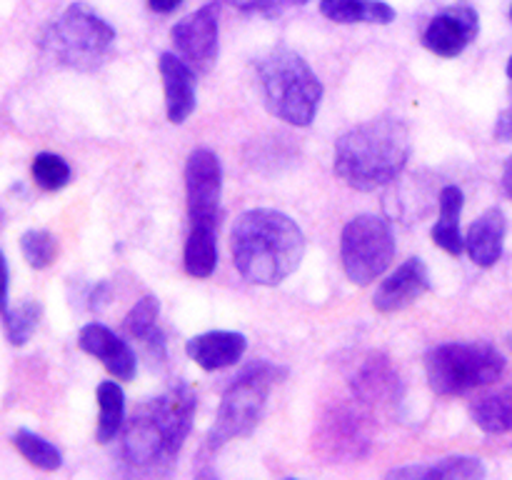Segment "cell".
I'll list each match as a JSON object with an SVG mask.
<instances>
[{
    "label": "cell",
    "mask_w": 512,
    "mask_h": 480,
    "mask_svg": "<svg viewBox=\"0 0 512 480\" xmlns=\"http://www.w3.org/2000/svg\"><path fill=\"white\" fill-rule=\"evenodd\" d=\"M170 38L180 58L195 73H208L218 58V0L178 20L170 30Z\"/></svg>",
    "instance_id": "obj_11"
},
{
    "label": "cell",
    "mask_w": 512,
    "mask_h": 480,
    "mask_svg": "<svg viewBox=\"0 0 512 480\" xmlns=\"http://www.w3.org/2000/svg\"><path fill=\"white\" fill-rule=\"evenodd\" d=\"M248 340L243 333H233V330H210V333L195 335L185 345V353L193 363L200 368L213 373V370H223L228 365H235L243 358Z\"/></svg>",
    "instance_id": "obj_16"
},
{
    "label": "cell",
    "mask_w": 512,
    "mask_h": 480,
    "mask_svg": "<svg viewBox=\"0 0 512 480\" xmlns=\"http://www.w3.org/2000/svg\"><path fill=\"white\" fill-rule=\"evenodd\" d=\"M180 3L183 0H148L150 10H155V13H173Z\"/></svg>",
    "instance_id": "obj_34"
},
{
    "label": "cell",
    "mask_w": 512,
    "mask_h": 480,
    "mask_svg": "<svg viewBox=\"0 0 512 480\" xmlns=\"http://www.w3.org/2000/svg\"><path fill=\"white\" fill-rule=\"evenodd\" d=\"M388 478H458V480H475L485 478V465L480 458L473 455H450V458L438 460L433 465H408V468L390 470Z\"/></svg>",
    "instance_id": "obj_20"
},
{
    "label": "cell",
    "mask_w": 512,
    "mask_h": 480,
    "mask_svg": "<svg viewBox=\"0 0 512 480\" xmlns=\"http://www.w3.org/2000/svg\"><path fill=\"white\" fill-rule=\"evenodd\" d=\"M508 78L512 80V58L508 60Z\"/></svg>",
    "instance_id": "obj_36"
},
{
    "label": "cell",
    "mask_w": 512,
    "mask_h": 480,
    "mask_svg": "<svg viewBox=\"0 0 512 480\" xmlns=\"http://www.w3.org/2000/svg\"><path fill=\"white\" fill-rule=\"evenodd\" d=\"M233 263L255 285H280L298 270L305 255V235L290 215L258 208L240 215L230 233Z\"/></svg>",
    "instance_id": "obj_1"
},
{
    "label": "cell",
    "mask_w": 512,
    "mask_h": 480,
    "mask_svg": "<svg viewBox=\"0 0 512 480\" xmlns=\"http://www.w3.org/2000/svg\"><path fill=\"white\" fill-rule=\"evenodd\" d=\"M5 308H8V263L0 253V313H5Z\"/></svg>",
    "instance_id": "obj_32"
},
{
    "label": "cell",
    "mask_w": 512,
    "mask_h": 480,
    "mask_svg": "<svg viewBox=\"0 0 512 480\" xmlns=\"http://www.w3.org/2000/svg\"><path fill=\"white\" fill-rule=\"evenodd\" d=\"M510 18H512V8H510Z\"/></svg>",
    "instance_id": "obj_38"
},
{
    "label": "cell",
    "mask_w": 512,
    "mask_h": 480,
    "mask_svg": "<svg viewBox=\"0 0 512 480\" xmlns=\"http://www.w3.org/2000/svg\"><path fill=\"white\" fill-rule=\"evenodd\" d=\"M223 168L213 150L198 148L185 163V195L190 223H218Z\"/></svg>",
    "instance_id": "obj_10"
},
{
    "label": "cell",
    "mask_w": 512,
    "mask_h": 480,
    "mask_svg": "<svg viewBox=\"0 0 512 480\" xmlns=\"http://www.w3.org/2000/svg\"><path fill=\"white\" fill-rule=\"evenodd\" d=\"M410 133L393 115L373 118L340 135L335 143V173L350 188L370 193L398 180L410 160Z\"/></svg>",
    "instance_id": "obj_2"
},
{
    "label": "cell",
    "mask_w": 512,
    "mask_h": 480,
    "mask_svg": "<svg viewBox=\"0 0 512 480\" xmlns=\"http://www.w3.org/2000/svg\"><path fill=\"white\" fill-rule=\"evenodd\" d=\"M430 290V273L420 258H410L380 283L373 305L380 313H398Z\"/></svg>",
    "instance_id": "obj_13"
},
{
    "label": "cell",
    "mask_w": 512,
    "mask_h": 480,
    "mask_svg": "<svg viewBox=\"0 0 512 480\" xmlns=\"http://www.w3.org/2000/svg\"><path fill=\"white\" fill-rule=\"evenodd\" d=\"M258 85L275 118L298 128L315 120L323 100V83L298 53L278 48L263 55L258 60Z\"/></svg>",
    "instance_id": "obj_4"
},
{
    "label": "cell",
    "mask_w": 512,
    "mask_h": 480,
    "mask_svg": "<svg viewBox=\"0 0 512 480\" xmlns=\"http://www.w3.org/2000/svg\"><path fill=\"white\" fill-rule=\"evenodd\" d=\"M395 258V235L388 220L378 215H355L340 235V260L348 280L368 285L390 268Z\"/></svg>",
    "instance_id": "obj_8"
},
{
    "label": "cell",
    "mask_w": 512,
    "mask_h": 480,
    "mask_svg": "<svg viewBox=\"0 0 512 480\" xmlns=\"http://www.w3.org/2000/svg\"><path fill=\"white\" fill-rule=\"evenodd\" d=\"M95 398H98V430H95V438L98 443H110L115 435L120 433L125 420V395L123 388L113 380H105L95 390Z\"/></svg>",
    "instance_id": "obj_23"
},
{
    "label": "cell",
    "mask_w": 512,
    "mask_h": 480,
    "mask_svg": "<svg viewBox=\"0 0 512 480\" xmlns=\"http://www.w3.org/2000/svg\"><path fill=\"white\" fill-rule=\"evenodd\" d=\"M80 350L98 358L100 363L108 368L110 375L118 380H133L135 370H138V358H135L133 348L125 343L123 338L113 333L110 328L100 323H88L78 335Z\"/></svg>",
    "instance_id": "obj_14"
},
{
    "label": "cell",
    "mask_w": 512,
    "mask_h": 480,
    "mask_svg": "<svg viewBox=\"0 0 512 480\" xmlns=\"http://www.w3.org/2000/svg\"><path fill=\"white\" fill-rule=\"evenodd\" d=\"M285 375L288 370L273 363H253L245 368L225 390L205 448L218 450L230 440L253 433L265 413L270 388L280 383Z\"/></svg>",
    "instance_id": "obj_5"
},
{
    "label": "cell",
    "mask_w": 512,
    "mask_h": 480,
    "mask_svg": "<svg viewBox=\"0 0 512 480\" xmlns=\"http://www.w3.org/2000/svg\"><path fill=\"white\" fill-rule=\"evenodd\" d=\"M350 388L360 403H393L400 395V378L383 353H373L355 370Z\"/></svg>",
    "instance_id": "obj_17"
},
{
    "label": "cell",
    "mask_w": 512,
    "mask_h": 480,
    "mask_svg": "<svg viewBox=\"0 0 512 480\" xmlns=\"http://www.w3.org/2000/svg\"><path fill=\"white\" fill-rule=\"evenodd\" d=\"M185 273L203 280L210 278L218 265V223H193L185 243Z\"/></svg>",
    "instance_id": "obj_19"
},
{
    "label": "cell",
    "mask_w": 512,
    "mask_h": 480,
    "mask_svg": "<svg viewBox=\"0 0 512 480\" xmlns=\"http://www.w3.org/2000/svg\"><path fill=\"white\" fill-rule=\"evenodd\" d=\"M505 370V355L488 340L438 345L425 358L430 388L438 395H465L495 383Z\"/></svg>",
    "instance_id": "obj_6"
},
{
    "label": "cell",
    "mask_w": 512,
    "mask_h": 480,
    "mask_svg": "<svg viewBox=\"0 0 512 480\" xmlns=\"http://www.w3.org/2000/svg\"><path fill=\"white\" fill-rule=\"evenodd\" d=\"M433 243L438 245V248H443L445 253L455 255V258L465 253V238H463V235H460V225L435 223Z\"/></svg>",
    "instance_id": "obj_30"
},
{
    "label": "cell",
    "mask_w": 512,
    "mask_h": 480,
    "mask_svg": "<svg viewBox=\"0 0 512 480\" xmlns=\"http://www.w3.org/2000/svg\"><path fill=\"white\" fill-rule=\"evenodd\" d=\"M440 220L438 223L445 225H460V215H463L465 195L458 185H445L440 190Z\"/></svg>",
    "instance_id": "obj_29"
},
{
    "label": "cell",
    "mask_w": 512,
    "mask_h": 480,
    "mask_svg": "<svg viewBox=\"0 0 512 480\" xmlns=\"http://www.w3.org/2000/svg\"><path fill=\"white\" fill-rule=\"evenodd\" d=\"M20 250H23L30 268L43 270L48 268L55 260V255H58V243H55L53 233H48V230H28V233H23V238H20Z\"/></svg>",
    "instance_id": "obj_27"
},
{
    "label": "cell",
    "mask_w": 512,
    "mask_h": 480,
    "mask_svg": "<svg viewBox=\"0 0 512 480\" xmlns=\"http://www.w3.org/2000/svg\"><path fill=\"white\" fill-rule=\"evenodd\" d=\"M508 343H510V348H512V335H510V338H508Z\"/></svg>",
    "instance_id": "obj_37"
},
{
    "label": "cell",
    "mask_w": 512,
    "mask_h": 480,
    "mask_svg": "<svg viewBox=\"0 0 512 480\" xmlns=\"http://www.w3.org/2000/svg\"><path fill=\"white\" fill-rule=\"evenodd\" d=\"M470 415H473V423L485 433H512V385H505V388L475 400L470 405Z\"/></svg>",
    "instance_id": "obj_22"
},
{
    "label": "cell",
    "mask_w": 512,
    "mask_h": 480,
    "mask_svg": "<svg viewBox=\"0 0 512 480\" xmlns=\"http://www.w3.org/2000/svg\"><path fill=\"white\" fill-rule=\"evenodd\" d=\"M373 443V425L363 410L353 405H333L325 410L315 433V450L330 463H350L368 455Z\"/></svg>",
    "instance_id": "obj_9"
},
{
    "label": "cell",
    "mask_w": 512,
    "mask_h": 480,
    "mask_svg": "<svg viewBox=\"0 0 512 480\" xmlns=\"http://www.w3.org/2000/svg\"><path fill=\"white\" fill-rule=\"evenodd\" d=\"M33 178L43 190H60L70 180V165L55 153H40L33 160Z\"/></svg>",
    "instance_id": "obj_28"
},
{
    "label": "cell",
    "mask_w": 512,
    "mask_h": 480,
    "mask_svg": "<svg viewBox=\"0 0 512 480\" xmlns=\"http://www.w3.org/2000/svg\"><path fill=\"white\" fill-rule=\"evenodd\" d=\"M505 213L500 208H490L470 225L468 235H465V250H468L470 260L480 268H493L500 258H503L505 245Z\"/></svg>",
    "instance_id": "obj_18"
},
{
    "label": "cell",
    "mask_w": 512,
    "mask_h": 480,
    "mask_svg": "<svg viewBox=\"0 0 512 480\" xmlns=\"http://www.w3.org/2000/svg\"><path fill=\"white\" fill-rule=\"evenodd\" d=\"M198 398L185 383L173 385L150 403L140 405L123 433V458L135 468L170 463L183 448Z\"/></svg>",
    "instance_id": "obj_3"
},
{
    "label": "cell",
    "mask_w": 512,
    "mask_h": 480,
    "mask_svg": "<svg viewBox=\"0 0 512 480\" xmlns=\"http://www.w3.org/2000/svg\"><path fill=\"white\" fill-rule=\"evenodd\" d=\"M320 13L333 23H380L388 25L395 20V10L383 0H323Z\"/></svg>",
    "instance_id": "obj_21"
},
{
    "label": "cell",
    "mask_w": 512,
    "mask_h": 480,
    "mask_svg": "<svg viewBox=\"0 0 512 480\" xmlns=\"http://www.w3.org/2000/svg\"><path fill=\"white\" fill-rule=\"evenodd\" d=\"M228 3L238 10H270L273 8V0H228Z\"/></svg>",
    "instance_id": "obj_33"
},
{
    "label": "cell",
    "mask_w": 512,
    "mask_h": 480,
    "mask_svg": "<svg viewBox=\"0 0 512 480\" xmlns=\"http://www.w3.org/2000/svg\"><path fill=\"white\" fill-rule=\"evenodd\" d=\"M115 40V30L93 8L73 3L45 30V53L73 70H95Z\"/></svg>",
    "instance_id": "obj_7"
},
{
    "label": "cell",
    "mask_w": 512,
    "mask_h": 480,
    "mask_svg": "<svg viewBox=\"0 0 512 480\" xmlns=\"http://www.w3.org/2000/svg\"><path fill=\"white\" fill-rule=\"evenodd\" d=\"M158 315H160V303L153 295H145L138 303L130 308V313L125 315V330L133 335L140 343L150 345V348H163V335L158 330Z\"/></svg>",
    "instance_id": "obj_24"
},
{
    "label": "cell",
    "mask_w": 512,
    "mask_h": 480,
    "mask_svg": "<svg viewBox=\"0 0 512 480\" xmlns=\"http://www.w3.org/2000/svg\"><path fill=\"white\" fill-rule=\"evenodd\" d=\"M13 445L30 465L40 470H58L63 465V453L50 440L40 438V435L30 433V430H18L13 435Z\"/></svg>",
    "instance_id": "obj_25"
},
{
    "label": "cell",
    "mask_w": 512,
    "mask_h": 480,
    "mask_svg": "<svg viewBox=\"0 0 512 480\" xmlns=\"http://www.w3.org/2000/svg\"><path fill=\"white\" fill-rule=\"evenodd\" d=\"M160 78L165 88V108H168L170 123L180 125L193 115L195 110V70L185 63L180 55L163 53L158 60Z\"/></svg>",
    "instance_id": "obj_15"
},
{
    "label": "cell",
    "mask_w": 512,
    "mask_h": 480,
    "mask_svg": "<svg viewBox=\"0 0 512 480\" xmlns=\"http://www.w3.org/2000/svg\"><path fill=\"white\" fill-rule=\"evenodd\" d=\"M503 188H505V193H508V198L512 200V155L503 168Z\"/></svg>",
    "instance_id": "obj_35"
},
{
    "label": "cell",
    "mask_w": 512,
    "mask_h": 480,
    "mask_svg": "<svg viewBox=\"0 0 512 480\" xmlns=\"http://www.w3.org/2000/svg\"><path fill=\"white\" fill-rule=\"evenodd\" d=\"M5 335L13 345H25L40 323V305L35 300H25L18 308L5 310Z\"/></svg>",
    "instance_id": "obj_26"
},
{
    "label": "cell",
    "mask_w": 512,
    "mask_h": 480,
    "mask_svg": "<svg viewBox=\"0 0 512 480\" xmlns=\"http://www.w3.org/2000/svg\"><path fill=\"white\" fill-rule=\"evenodd\" d=\"M495 138L503 140V143H512V108L503 110L498 115V123H495Z\"/></svg>",
    "instance_id": "obj_31"
},
{
    "label": "cell",
    "mask_w": 512,
    "mask_h": 480,
    "mask_svg": "<svg viewBox=\"0 0 512 480\" xmlns=\"http://www.w3.org/2000/svg\"><path fill=\"white\" fill-rule=\"evenodd\" d=\"M480 33V20L470 5H453L435 15L423 33V45L440 58H458Z\"/></svg>",
    "instance_id": "obj_12"
}]
</instances>
